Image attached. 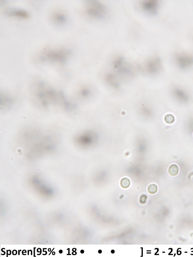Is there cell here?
Here are the masks:
<instances>
[{"instance_id":"6da1fadb","label":"cell","mask_w":193,"mask_h":257,"mask_svg":"<svg viewBox=\"0 0 193 257\" xmlns=\"http://www.w3.org/2000/svg\"><path fill=\"white\" fill-rule=\"evenodd\" d=\"M86 4V12L91 17L102 19L106 12L105 5L97 0H88Z\"/></svg>"},{"instance_id":"7a4b0ae2","label":"cell","mask_w":193,"mask_h":257,"mask_svg":"<svg viewBox=\"0 0 193 257\" xmlns=\"http://www.w3.org/2000/svg\"><path fill=\"white\" fill-rule=\"evenodd\" d=\"M141 7L145 11L154 14L156 12L158 2L156 0H143L141 2Z\"/></svg>"},{"instance_id":"3957f363","label":"cell","mask_w":193,"mask_h":257,"mask_svg":"<svg viewBox=\"0 0 193 257\" xmlns=\"http://www.w3.org/2000/svg\"><path fill=\"white\" fill-rule=\"evenodd\" d=\"M179 171V167L175 164L172 165L169 167L168 169L169 173L172 176H175L177 175Z\"/></svg>"},{"instance_id":"277c9868","label":"cell","mask_w":193,"mask_h":257,"mask_svg":"<svg viewBox=\"0 0 193 257\" xmlns=\"http://www.w3.org/2000/svg\"><path fill=\"white\" fill-rule=\"evenodd\" d=\"M10 14L11 15H14L22 17H26L28 16V14L23 10H14L11 12Z\"/></svg>"},{"instance_id":"5b68a950","label":"cell","mask_w":193,"mask_h":257,"mask_svg":"<svg viewBox=\"0 0 193 257\" xmlns=\"http://www.w3.org/2000/svg\"><path fill=\"white\" fill-rule=\"evenodd\" d=\"M130 181L128 178H124L121 179V186L124 188H128L130 185Z\"/></svg>"},{"instance_id":"8992f818","label":"cell","mask_w":193,"mask_h":257,"mask_svg":"<svg viewBox=\"0 0 193 257\" xmlns=\"http://www.w3.org/2000/svg\"><path fill=\"white\" fill-rule=\"evenodd\" d=\"M158 190V187L156 185L154 184H151L148 186L147 191L151 194H154L156 193Z\"/></svg>"},{"instance_id":"52a82bcc","label":"cell","mask_w":193,"mask_h":257,"mask_svg":"<svg viewBox=\"0 0 193 257\" xmlns=\"http://www.w3.org/2000/svg\"><path fill=\"white\" fill-rule=\"evenodd\" d=\"M54 19L56 21L60 23H64L66 21L65 17L61 14H56L54 16Z\"/></svg>"},{"instance_id":"ba28073f","label":"cell","mask_w":193,"mask_h":257,"mask_svg":"<svg viewBox=\"0 0 193 257\" xmlns=\"http://www.w3.org/2000/svg\"><path fill=\"white\" fill-rule=\"evenodd\" d=\"M165 120L167 123H172L175 121V118L173 115L168 114L165 117Z\"/></svg>"},{"instance_id":"9c48e42d","label":"cell","mask_w":193,"mask_h":257,"mask_svg":"<svg viewBox=\"0 0 193 257\" xmlns=\"http://www.w3.org/2000/svg\"><path fill=\"white\" fill-rule=\"evenodd\" d=\"M11 251L10 250H7V255H10L11 254Z\"/></svg>"},{"instance_id":"30bf717a","label":"cell","mask_w":193,"mask_h":257,"mask_svg":"<svg viewBox=\"0 0 193 257\" xmlns=\"http://www.w3.org/2000/svg\"><path fill=\"white\" fill-rule=\"evenodd\" d=\"M76 254H77V253L75 252V251H74L73 253H72V255H75Z\"/></svg>"},{"instance_id":"8fae6325","label":"cell","mask_w":193,"mask_h":257,"mask_svg":"<svg viewBox=\"0 0 193 257\" xmlns=\"http://www.w3.org/2000/svg\"><path fill=\"white\" fill-rule=\"evenodd\" d=\"M98 253L99 254H100V253H102V251L101 250H99L98 251Z\"/></svg>"},{"instance_id":"7c38bea8","label":"cell","mask_w":193,"mask_h":257,"mask_svg":"<svg viewBox=\"0 0 193 257\" xmlns=\"http://www.w3.org/2000/svg\"><path fill=\"white\" fill-rule=\"evenodd\" d=\"M111 252L112 254H114V253H115V251L114 250H111Z\"/></svg>"},{"instance_id":"4fadbf2b","label":"cell","mask_w":193,"mask_h":257,"mask_svg":"<svg viewBox=\"0 0 193 257\" xmlns=\"http://www.w3.org/2000/svg\"><path fill=\"white\" fill-rule=\"evenodd\" d=\"M80 252H81V253L83 254V253H84V250H82L80 251Z\"/></svg>"},{"instance_id":"5bb4252c","label":"cell","mask_w":193,"mask_h":257,"mask_svg":"<svg viewBox=\"0 0 193 257\" xmlns=\"http://www.w3.org/2000/svg\"><path fill=\"white\" fill-rule=\"evenodd\" d=\"M59 253H60V254H61V253H63V251L61 250H60L59 251Z\"/></svg>"},{"instance_id":"9a60e30c","label":"cell","mask_w":193,"mask_h":257,"mask_svg":"<svg viewBox=\"0 0 193 257\" xmlns=\"http://www.w3.org/2000/svg\"><path fill=\"white\" fill-rule=\"evenodd\" d=\"M76 250H77V249H76L73 248V249H72V251H76Z\"/></svg>"},{"instance_id":"2e32d148","label":"cell","mask_w":193,"mask_h":257,"mask_svg":"<svg viewBox=\"0 0 193 257\" xmlns=\"http://www.w3.org/2000/svg\"><path fill=\"white\" fill-rule=\"evenodd\" d=\"M55 252H53V255H55Z\"/></svg>"},{"instance_id":"e0dca14e","label":"cell","mask_w":193,"mask_h":257,"mask_svg":"<svg viewBox=\"0 0 193 257\" xmlns=\"http://www.w3.org/2000/svg\"><path fill=\"white\" fill-rule=\"evenodd\" d=\"M50 250H51V249H50V248L49 249V250H48V251H50Z\"/></svg>"}]
</instances>
